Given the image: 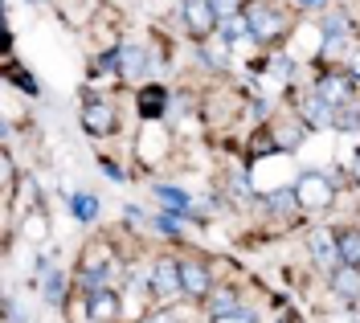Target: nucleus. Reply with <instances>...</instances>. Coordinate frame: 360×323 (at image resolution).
Masks as SVG:
<instances>
[{"mask_svg": "<svg viewBox=\"0 0 360 323\" xmlns=\"http://www.w3.org/2000/svg\"><path fill=\"white\" fill-rule=\"evenodd\" d=\"M246 21H250V37H254V41H274V37H283V29H287L283 13H274L266 4H250Z\"/></svg>", "mask_w": 360, "mask_h": 323, "instance_id": "obj_1", "label": "nucleus"}, {"mask_svg": "<svg viewBox=\"0 0 360 323\" xmlns=\"http://www.w3.org/2000/svg\"><path fill=\"white\" fill-rule=\"evenodd\" d=\"M295 197L307 209L332 205V180H323V172H303V176L295 180Z\"/></svg>", "mask_w": 360, "mask_h": 323, "instance_id": "obj_2", "label": "nucleus"}, {"mask_svg": "<svg viewBox=\"0 0 360 323\" xmlns=\"http://www.w3.org/2000/svg\"><path fill=\"white\" fill-rule=\"evenodd\" d=\"M319 98L336 111V107H344V103H352L356 98V86H352V74H323L319 78Z\"/></svg>", "mask_w": 360, "mask_h": 323, "instance_id": "obj_3", "label": "nucleus"}, {"mask_svg": "<svg viewBox=\"0 0 360 323\" xmlns=\"http://www.w3.org/2000/svg\"><path fill=\"white\" fill-rule=\"evenodd\" d=\"M152 291H156L160 299H176L180 291H184V282H180V262L160 258L156 266H152Z\"/></svg>", "mask_w": 360, "mask_h": 323, "instance_id": "obj_4", "label": "nucleus"}, {"mask_svg": "<svg viewBox=\"0 0 360 323\" xmlns=\"http://www.w3.org/2000/svg\"><path fill=\"white\" fill-rule=\"evenodd\" d=\"M82 127H86L90 136H111L115 131V111L107 103H86L82 107Z\"/></svg>", "mask_w": 360, "mask_h": 323, "instance_id": "obj_5", "label": "nucleus"}, {"mask_svg": "<svg viewBox=\"0 0 360 323\" xmlns=\"http://www.w3.org/2000/svg\"><path fill=\"white\" fill-rule=\"evenodd\" d=\"M307 246H311V254H315V262H319V266H332V270H336L340 262H344V258H340V242H336V237H328V233L311 230Z\"/></svg>", "mask_w": 360, "mask_h": 323, "instance_id": "obj_6", "label": "nucleus"}, {"mask_svg": "<svg viewBox=\"0 0 360 323\" xmlns=\"http://www.w3.org/2000/svg\"><path fill=\"white\" fill-rule=\"evenodd\" d=\"M184 17L193 25V33H213V25H221L209 0H188V4H184Z\"/></svg>", "mask_w": 360, "mask_h": 323, "instance_id": "obj_7", "label": "nucleus"}, {"mask_svg": "<svg viewBox=\"0 0 360 323\" xmlns=\"http://www.w3.org/2000/svg\"><path fill=\"white\" fill-rule=\"evenodd\" d=\"M332 291L344 295V299H360V270L356 266H348V262L336 266V270H332Z\"/></svg>", "mask_w": 360, "mask_h": 323, "instance_id": "obj_8", "label": "nucleus"}, {"mask_svg": "<svg viewBox=\"0 0 360 323\" xmlns=\"http://www.w3.org/2000/svg\"><path fill=\"white\" fill-rule=\"evenodd\" d=\"M180 282L188 295H209V270L201 262H180Z\"/></svg>", "mask_w": 360, "mask_h": 323, "instance_id": "obj_9", "label": "nucleus"}, {"mask_svg": "<svg viewBox=\"0 0 360 323\" xmlns=\"http://www.w3.org/2000/svg\"><path fill=\"white\" fill-rule=\"evenodd\" d=\"M156 197H160V205L168 209V213H176V217H188L193 213V197L172 188V185H156Z\"/></svg>", "mask_w": 360, "mask_h": 323, "instance_id": "obj_10", "label": "nucleus"}, {"mask_svg": "<svg viewBox=\"0 0 360 323\" xmlns=\"http://www.w3.org/2000/svg\"><path fill=\"white\" fill-rule=\"evenodd\" d=\"M143 70H148V49H139V46L119 49V74H123V78H139Z\"/></svg>", "mask_w": 360, "mask_h": 323, "instance_id": "obj_11", "label": "nucleus"}, {"mask_svg": "<svg viewBox=\"0 0 360 323\" xmlns=\"http://www.w3.org/2000/svg\"><path fill=\"white\" fill-rule=\"evenodd\" d=\"M164 107H168V91H164V86H148V91L139 94V115L143 119L164 115Z\"/></svg>", "mask_w": 360, "mask_h": 323, "instance_id": "obj_12", "label": "nucleus"}, {"mask_svg": "<svg viewBox=\"0 0 360 323\" xmlns=\"http://www.w3.org/2000/svg\"><path fill=\"white\" fill-rule=\"evenodd\" d=\"M37 270L45 275V299H49V303L66 299V278H62V270H58V266H49L45 258H41V266H37Z\"/></svg>", "mask_w": 360, "mask_h": 323, "instance_id": "obj_13", "label": "nucleus"}, {"mask_svg": "<svg viewBox=\"0 0 360 323\" xmlns=\"http://www.w3.org/2000/svg\"><path fill=\"white\" fill-rule=\"evenodd\" d=\"M115 311H119V303H115V295L107 291V286L90 291V315H94V319H111Z\"/></svg>", "mask_w": 360, "mask_h": 323, "instance_id": "obj_14", "label": "nucleus"}, {"mask_svg": "<svg viewBox=\"0 0 360 323\" xmlns=\"http://www.w3.org/2000/svg\"><path fill=\"white\" fill-rule=\"evenodd\" d=\"M336 242H340V258L360 270V230H340Z\"/></svg>", "mask_w": 360, "mask_h": 323, "instance_id": "obj_15", "label": "nucleus"}, {"mask_svg": "<svg viewBox=\"0 0 360 323\" xmlns=\"http://www.w3.org/2000/svg\"><path fill=\"white\" fill-rule=\"evenodd\" d=\"M70 209H74L78 221H94V217H98V197H90V192H74V197H70Z\"/></svg>", "mask_w": 360, "mask_h": 323, "instance_id": "obj_16", "label": "nucleus"}, {"mask_svg": "<svg viewBox=\"0 0 360 323\" xmlns=\"http://www.w3.org/2000/svg\"><path fill=\"white\" fill-rule=\"evenodd\" d=\"M246 33H250V21L233 13V17H225V21H221V33H217V37H221L225 46H233V41H242Z\"/></svg>", "mask_w": 360, "mask_h": 323, "instance_id": "obj_17", "label": "nucleus"}, {"mask_svg": "<svg viewBox=\"0 0 360 323\" xmlns=\"http://www.w3.org/2000/svg\"><path fill=\"white\" fill-rule=\"evenodd\" d=\"M323 37H348V33H344V13L323 17Z\"/></svg>", "mask_w": 360, "mask_h": 323, "instance_id": "obj_18", "label": "nucleus"}, {"mask_svg": "<svg viewBox=\"0 0 360 323\" xmlns=\"http://www.w3.org/2000/svg\"><path fill=\"white\" fill-rule=\"evenodd\" d=\"M209 4H213L217 21H225V17H233V0H209Z\"/></svg>", "mask_w": 360, "mask_h": 323, "instance_id": "obj_19", "label": "nucleus"}, {"mask_svg": "<svg viewBox=\"0 0 360 323\" xmlns=\"http://www.w3.org/2000/svg\"><path fill=\"white\" fill-rule=\"evenodd\" d=\"M98 164H103V172H107L111 180H127V172H123V168H119L115 160H98Z\"/></svg>", "mask_w": 360, "mask_h": 323, "instance_id": "obj_20", "label": "nucleus"}, {"mask_svg": "<svg viewBox=\"0 0 360 323\" xmlns=\"http://www.w3.org/2000/svg\"><path fill=\"white\" fill-rule=\"evenodd\" d=\"M299 8H328V0H295Z\"/></svg>", "mask_w": 360, "mask_h": 323, "instance_id": "obj_21", "label": "nucleus"}, {"mask_svg": "<svg viewBox=\"0 0 360 323\" xmlns=\"http://www.w3.org/2000/svg\"><path fill=\"white\" fill-rule=\"evenodd\" d=\"M352 176H356V180H360V152H356V156H352Z\"/></svg>", "mask_w": 360, "mask_h": 323, "instance_id": "obj_22", "label": "nucleus"}, {"mask_svg": "<svg viewBox=\"0 0 360 323\" xmlns=\"http://www.w3.org/2000/svg\"><path fill=\"white\" fill-rule=\"evenodd\" d=\"M152 323H172V315H160V319H152Z\"/></svg>", "mask_w": 360, "mask_h": 323, "instance_id": "obj_23", "label": "nucleus"}, {"mask_svg": "<svg viewBox=\"0 0 360 323\" xmlns=\"http://www.w3.org/2000/svg\"><path fill=\"white\" fill-rule=\"evenodd\" d=\"M33 4H41V0H33Z\"/></svg>", "mask_w": 360, "mask_h": 323, "instance_id": "obj_24", "label": "nucleus"}]
</instances>
